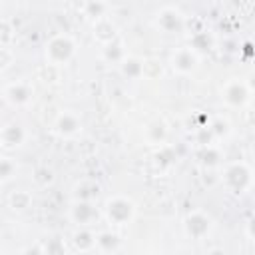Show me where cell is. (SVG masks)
<instances>
[{
	"label": "cell",
	"instance_id": "30bf717a",
	"mask_svg": "<svg viewBox=\"0 0 255 255\" xmlns=\"http://www.w3.org/2000/svg\"><path fill=\"white\" fill-rule=\"evenodd\" d=\"M70 219L78 225V227H90L98 221L100 217V211L96 207L94 201H82V199H74L72 205H70V211H68Z\"/></svg>",
	"mask_w": 255,
	"mask_h": 255
},
{
	"label": "cell",
	"instance_id": "9c48e42d",
	"mask_svg": "<svg viewBox=\"0 0 255 255\" xmlns=\"http://www.w3.org/2000/svg\"><path fill=\"white\" fill-rule=\"evenodd\" d=\"M155 24L165 34H179L185 28V16L175 6H161L155 14Z\"/></svg>",
	"mask_w": 255,
	"mask_h": 255
},
{
	"label": "cell",
	"instance_id": "ac0fdd59",
	"mask_svg": "<svg viewBox=\"0 0 255 255\" xmlns=\"http://www.w3.org/2000/svg\"><path fill=\"white\" fill-rule=\"evenodd\" d=\"M100 183L96 179H82L74 185V199H82V201H94L100 193Z\"/></svg>",
	"mask_w": 255,
	"mask_h": 255
},
{
	"label": "cell",
	"instance_id": "ba28073f",
	"mask_svg": "<svg viewBox=\"0 0 255 255\" xmlns=\"http://www.w3.org/2000/svg\"><path fill=\"white\" fill-rule=\"evenodd\" d=\"M52 129L60 137H76L84 129L82 116L74 110H62L56 114V118L52 122Z\"/></svg>",
	"mask_w": 255,
	"mask_h": 255
},
{
	"label": "cell",
	"instance_id": "d4e9b609",
	"mask_svg": "<svg viewBox=\"0 0 255 255\" xmlns=\"http://www.w3.org/2000/svg\"><path fill=\"white\" fill-rule=\"evenodd\" d=\"M80 8H82V12H84L88 18H92V20H98V18H104V16H108L110 4H106V2H84Z\"/></svg>",
	"mask_w": 255,
	"mask_h": 255
},
{
	"label": "cell",
	"instance_id": "f1b7e54d",
	"mask_svg": "<svg viewBox=\"0 0 255 255\" xmlns=\"http://www.w3.org/2000/svg\"><path fill=\"white\" fill-rule=\"evenodd\" d=\"M12 60H14L12 50H10L8 46H2V48H0V70H2V72L8 70L10 64H12Z\"/></svg>",
	"mask_w": 255,
	"mask_h": 255
},
{
	"label": "cell",
	"instance_id": "6da1fadb",
	"mask_svg": "<svg viewBox=\"0 0 255 255\" xmlns=\"http://www.w3.org/2000/svg\"><path fill=\"white\" fill-rule=\"evenodd\" d=\"M253 179H255V173L249 167V163H245L243 159L229 161L221 169V183L231 195H243L245 191H249Z\"/></svg>",
	"mask_w": 255,
	"mask_h": 255
},
{
	"label": "cell",
	"instance_id": "52a82bcc",
	"mask_svg": "<svg viewBox=\"0 0 255 255\" xmlns=\"http://www.w3.org/2000/svg\"><path fill=\"white\" fill-rule=\"evenodd\" d=\"M221 100L229 108H245L251 100V92L245 84V80L231 78L221 86Z\"/></svg>",
	"mask_w": 255,
	"mask_h": 255
},
{
	"label": "cell",
	"instance_id": "d6a6232c",
	"mask_svg": "<svg viewBox=\"0 0 255 255\" xmlns=\"http://www.w3.org/2000/svg\"><path fill=\"white\" fill-rule=\"evenodd\" d=\"M245 84H247V88H249V92H251V96H253V94H255V70H251V72L247 74Z\"/></svg>",
	"mask_w": 255,
	"mask_h": 255
},
{
	"label": "cell",
	"instance_id": "8992f818",
	"mask_svg": "<svg viewBox=\"0 0 255 255\" xmlns=\"http://www.w3.org/2000/svg\"><path fill=\"white\" fill-rule=\"evenodd\" d=\"M199 54L187 44V46H179L171 52L169 56V66L173 72L181 74V76H187V74H193L197 68H199Z\"/></svg>",
	"mask_w": 255,
	"mask_h": 255
},
{
	"label": "cell",
	"instance_id": "d590c367",
	"mask_svg": "<svg viewBox=\"0 0 255 255\" xmlns=\"http://www.w3.org/2000/svg\"><path fill=\"white\" fill-rule=\"evenodd\" d=\"M249 191H251V195L255 197V179H253V183H251V189H249Z\"/></svg>",
	"mask_w": 255,
	"mask_h": 255
},
{
	"label": "cell",
	"instance_id": "5b68a950",
	"mask_svg": "<svg viewBox=\"0 0 255 255\" xmlns=\"http://www.w3.org/2000/svg\"><path fill=\"white\" fill-rule=\"evenodd\" d=\"M2 100L12 108H24L34 100V86L28 80L8 82L2 88Z\"/></svg>",
	"mask_w": 255,
	"mask_h": 255
},
{
	"label": "cell",
	"instance_id": "83f0119b",
	"mask_svg": "<svg viewBox=\"0 0 255 255\" xmlns=\"http://www.w3.org/2000/svg\"><path fill=\"white\" fill-rule=\"evenodd\" d=\"M161 76V64L155 60H145L143 64V78H157Z\"/></svg>",
	"mask_w": 255,
	"mask_h": 255
},
{
	"label": "cell",
	"instance_id": "2e32d148",
	"mask_svg": "<svg viewBox=\"0 0 255 255\" xmlns=\"http://www.w3.org/2000/svg\"><path fill=\"white\" fill-rule=\"evenodd\" d=\"M120 245H122L120 233H116L112 229H104V231L96 233V249H100L102 253H114L120 249Z\"/></svg>",
	"mask_w": 255,
	"mask_h": 255
},
{
	"label": "cell",
	"instance_id": "4dcf8cb0",
	"mask_svg": "<svg viewBox=\"0 0 255 255\" xmlns=\"http://www.w3.org/2000/svg\"><path fill=\"white\" fill-rule=\"evenodd\" d=\"M20 255H46V249H44V245L38 241V243L26 245V247L20 251Z\"/></svg>",
	"mask_w": 255,
	"mask_h": 255
},
{
	"label": "cell",
	"instance_id": "f546056e",
	"mask_svg": "<svg viewBox=\"0 0 255 255\" xmlns=\"http://www.w3.org/2000/svg\"><path fill=\"white\" fill-rule=\"evenodd\" d=\"M12 32V28H10V22L6 20V18H2L0 20V44L2 46H8V42H10V34Z\"/></svg>",
	"mask_w": 255,
	"mask_h": 255
},
{
	"label": "cell",
	"instance_id": "7a4b0ae2",
	"mask_svg": "<svg viewBox=\"0 0 255 255\" xmlns=\"http://www.w3.org/2000/svg\"><path fill=\"white\" fill-rule=\"evenodd\" d=\"M76 50H78L76 40L68 32H58V34H54L46 42V46H44V60L50 66L64 68V66H68L74 60Z\"/></svg>",
	"mask_w": 255,
	"mask_h": 255
},
{
	"label": "cell",
	"instance_id": "3957f363",
	"mask_svg": "<svg viewBox=\"0 0 255 255\" xmlns=\"http://www.w3.org/2000/svg\"><path fill=\"white\" fill-rule=\"evenodd\" d=\"M104 217L108 223L112 225H129L133 219H135V213H137V205L131 197L128 195H122V193H116V195H110L106 201H104Z\"/></svg>",
	"mask_w": 255,
	"mask_h": 255
},
{
	"label": "cell",
	"instance_id": "44dd1931",
	"mask_svg": "<svg viewBox=\"0 0 255 255\" xmlns=\"http://www.w3.org/2000/svg\"><path fill=\"white\" fill-rule=\"evenodd\" d=\"M32 181L38 187H48V185H52L56 181V173L48 165H36L34 171H32Z\"/></svg>",
	"mask_w": 255,
	"mask_h": 255
},
{
	"label": "cell",
	"instance_id": "cb8c5ba5",
	"mask_svg": "<svg viewBox=\"0 0 255 255\" xmlns=\"http://www.w3.org/2000/svg\"><path fill=\"white\" fill-rule=\"evenodd\" d=\"M16 171H18L16 159H12L10 155H2L0 157V183L6 185L10 179L16 177Z\"/></svg>",
	"mask_w": 255,
	"mask_h": 255
},
{
	"label": "cell",
	"instance_id": "603a6c76",
	"mask_svg": "<svg viewBox=\"0 0 255 255\" xmlns=\"http://www.w3.org/2000/svg\"><path fill=\"white\" fill-rule=\"evenodd\" d=\"M209 131L213 133L215 139H225V137H229V133H231V124H229L227 118L217 116V118H213V120L209 122Z\"/></svg>",
	"mask_w": 255,
	"mask_h": 255
},
{
	"label": "cell",
	"instance_id": "4316f807",
	"mask_svg": "<svg viewBox=\"0 0 255 255\" xmlns=\"http://www.w3.org/2000/svg\"><path fill=\"white\" fill-rule=\"evenodd\" d=\"M173 159H175V153L171 151V147H169V145H161V147H159V151L155 153V161H157L159 165H169Z\"/></svg>",
	"mask_w": 255,
	"mask_h": 255
},
{
	"label": "cell",
	"instance_id": "9a60e30c",
	"mask_svg": "<svg viewBox=\"0 0 255 255\" xmlns=\"http://www.w3.org/2000/svg\"><path fill=\"white\" fill-rule=\"evenodd\" d=\"M143 64H145L143 58H137V56L128 54L124 58V62L118 66V70H120V74L126 80H141L143 78Z\"/></svg>",
	"mask_w": 255,
	"mask_h": 255
},
{
	"label": "cell",
	"instance_id": "8fae6325",
	"mask_svg": "<svg viewBox=\"0 0 255 255\" xmlns=\"http://www.w3.org/2000/svg\"><path fill=\"white\" fill-rule=\"evenodd\" d=\"M28 139V131L22 124L18 122H10V124H4L2 129H0V145L4 149H16V147H22Z\"/></svg>",
	"mask_w": 255,
	"mask_h": 255
},
{
	"label": "cell",
	"instance_id": "7402d4cb",
	"mask_svg": "<svg viewBox=\"0 0 255 255\" xmlns=\"http://www.w3.org/2000/svg\"><path fill=\"white\" fill-rule=\"evenodd\" d=\"M189 46L199 54L203 50H209L213 46V36L207 32V30H199V32H193L191 38H189Z\"/></svg>",
	"mask_w": 255,
	"mask_h": 255
},
{
	"label": "cell",
	"instance_id": "ffe728a7",
	"mask_svg": "<svg viewBox=\"0 0 255 255\" xmlns=\"http://www.w3.org/2000/svg\"><path fill=\"white\" fill-rule=\"evenodd\" d=\"M6 201L12 211H26L32 205V193L28 189H14L8 193Z\"/></svg>",
	"mask_w": 255,
	"mask_h": 255
},
{
	"label": "cell",
	"instance_id": "5bb4252c",
	"mask_svg": "<svg viewBox=\"0 0 255 255\" xmlns=\"http://www.w3.org/2000/svg\"><path fill=\"white\" fill-rule=\"evenodd\" d=\"M72 245L78 253H92L96 249V233L90 227H78L72 233Z\"/></svg>",
	"mask_w": 255,
	"mask_h": 255
},
{
	"label": "cell",
	"instance_id": "d6986e66",
	"mask_svg": "<svg viewBox=\"0 0 255 255\" xmlns=\"http://www.w3.org/2000/svg\"><path fill=\"white\" fill-rule=\"evenodd\" d=\"M197 157H199L201 165H203V167H207V169L217 167V165L221 163V159H223L221 149H219L215 143H211V145H201V147H199V151H197Z\"/></svg>",
	"mask_w": 255,
	"mask_h": 255
},
{
	"label": "cell",
	"instance_id": "1f68e13d",
	"mask_svg": "<svg viewBox=\"0 0 255 255\" xmlns=\"http://www.w3.org/2000/svg\"><path fill=\"white\" fill-rule=\"evenodd\" d=\"M245 233H247L249 239L255 241V211L249 215V219H247V223H245Z\"/></svg>",
	"mask_w": 255,
	"mask_h": 255
},
{
	"label": "cell",
	"instance_id": "836d02e7",
	"mask_svg": "<svg viewBox=\"0 0 255 255\" xmlns=\"http://www.w3.org/2000/svg\"><path fill=\"white\" fill-rule=\"evenodd\" d=\"M245 122H247V126H249L251 129H255V108H251V110L247 112V116H245Z\"/></svg>",
	"mask_w": 255,
	"mask_h": 255
},
{
	"label": "cell",
	"instance_id": "484cf974",
	"mask_svg": "<svg viewBox=\"0 0 255 255\" xmlns=\"http://www.w3.org/2000/svg\"><path fill=\"white\" fill-rule=\"evenodd\" d=\"M44 249H46V255H68V249H66V243L60 235H52L48 237L44 243Z\"/></svg>",
	"mask_w": 255,
	"mask_h": 255
},
{
	"label": "cell",
	"instance_id": "e0dca14e",
	"mask_svg": "<svg viewBox=\"0 0 255 255\" xmlns=\"http://www.w3.org/2000/svg\"><path fill=\"white\" fill-rule=\"evenodd\" d=\"M126 56H128V52H126V44H124L122 38H118V40H114V42L102 46V58H104L108 64H118V66H120Z\"/></svg>",
	"mask_w": 255,
	"mask_h": 255
},
{
	"label": "cell",
	"instance_id": "277c9868",
	"mask_svg": "<svg viewBox=\"0 0 255 255\" xmlns=\"http://www.w3.org/2000/svg\"><path fill=\"white\" fill-rule=\"evenodd\" d=\"M183 231L187 237L199 241L203 237H207L213 229V219L209 213H205L203 209H191L185 217H183Z\"/></svg>",
	"mask_w": 255,
	"mask_h": 255
},
{
	"label": "cell",
	"instance_id": "e575fe53",
	"mask_svg": "<svg viewBox=\"0 0 255 255\" xmlns=\"http://www.w3.org/2000/svg\"><path fill=\"white\" fill-rule=\"evenodd\" d=\"M205 255H229V251H227V249H223V247H211Z\"/></svg>",
	"mask_w": 255,
	"mask_h": 255
},
{
	"label": "cell",
	"instance_id": "4fadbf2b",
	"mask_svg": "<svg viewBox=\"0 0 255 255\" xmlns=\"http://www.w3.org/2000/svg\"><path fill=\"white\" fill-rule=\"evenodd\" d=\"M167 135H169V128H167L165 120H161V118H153L143 128V137L149 145H159V147L165 145Z\"/></svg>",
	"mask_w": 255,
	"mask_h": 255
},
{
	"label": "cell",
	"instance_id": "7c38bea8",
	"mask_svg": "<svg viewBox=\"0 0 255 255\" xmlns=\"http://www.w3.org/2000/svg\"><path fill=\"white\" fill-rule=\"evenodd\" d=\"M92 36H94V40L100 46H106V44L118 40L120 38V32H118V26L112 20V16H104V18L94 20V24H92Z\"/></svg>",
	"mask_w": 255,
	"mask_h": 255
}]
</instances>
